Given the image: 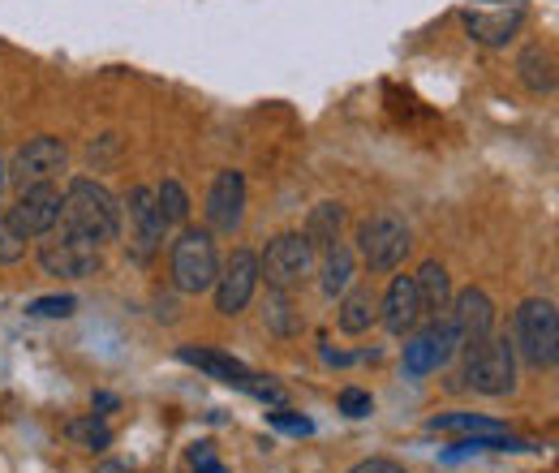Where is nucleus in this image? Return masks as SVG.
Here are the masks:
<instances>
[{
  "label": "nucleus",
  "instance_id": "c85d7f7f",
  "mask_svg": "<svg viewBox=\"0 0 559 473\" xmlns=\"http://www.w3.org/2000/svg\"><path fill=\"white\" fill-rule=\"evenodd\" d=\"M26 259V241L13 233V224L0 215V268H13V263H22Z\"/></svg>",
  "mask_w": 559,
  "mask_h": 473
},
{
  "label": "nucleus",
  "instance_id": "dca6fc26",
  "mask_svg": "<svg viewBox=\"0 0 559 473\" xmlns=\"http://www.w3.org/2000/svg\"><path fill=\"white\" fill-rule=\"evenodd\" d=\"M177 357L186 362V366H194V370H203L207 379H215V383H228V388H237V392H250L254 388V379L259 375H250L237 357H228V353H219V348H194V344H181L177 348Z\"/></svg>",
  "mask_w": 559,
  "mask_h": 473
},
{
  "label": "nucleus",
  "instance_id": "4468645a",
  "mask_svg": "<svg viewBox=\"0 0 559 473\" xmlns=\"http://www.w3.org/2000/svg\"><path fill=\"white\" fill-rule=\"evenodd\" d=\"M448 319L456 328L461 348H474L495 332V301H490L483 288H461L448 306Z\"/></svg>",
  "mask_w": 559,
  "mask_h": 473
},
{
  "label": "nucleus",
  "instance_id": "9b49d317",
  "mask_svg": "<svg viewBox=\"0 0 559 473\" xmlns=\"http://www.w3.org/2000/svg\"><path fill=\"white\" fill-rule=\"evenodd\" d=\"M215 310L219 315H241L254 293H259V255L254 250H233L228 263H219V275H215Z\"/></svg>",
  "mask_w": 559,
  "mask_h": 473
},
{
  "label": "nucleus",
  "instance_id": "20e7f679",
  "mask_svg": "<svg viewBox=\"0 0 559 473\" xmlns=\"http://www.w3.org/2000/svg\"><path fill=\"white\" fill-rule=\"evenodd\" d=\"M461 379H465L469 392L490 397V401L516 392V348H512V340L490 332L483 344L465 348V370H461Z\"/></svg>",
  "mask_w": 559,
  "mask_h": 473
},
{
  "label": "nucleus",
  "instance_id": "72a5a7b5",
  "mask_svg": "<svg viewBox=\"0 0 559 473\" xmlns=\"http://www.w3.org/2000/svg\"><path fill=\"white\" fill-rule=\"evenodd\" d=\"M91 405H95V409H117V397H112V392H95V397H91Z\"/></svg>",
  "mask_w": 559,
  "mask_h": 473
},
{
  "label": "nucleus",
  "instance_id": "412c9836",
  "mask_svg": "<svg viewBox=\"0 0 559 473\" xmlns=\"http://www.w3.org/2000/svg\"><path fill=\"white\" fill-rule=\"evenodd\" d=\"M353 271H357L353 250L345 246V241H332V246L323 250V268H319V284H323V293H328V297H341V293L353 284Z\"/></svg>",
  "mask_w": 559,
  "mask_h": 473
},
{
  "label": "nucleus",
  "instance_id": "c9c22d12",
  "mask_svg": "<svg viewBox=\"0 0 559 473\" xmlns=\"http://www.w3.org/2000/svg\"><path fill=\"white\" fill-rule=\"evenodd\" d=\"M0 181H4V168H0Z\"/></svg>",
  "mask_w": 559,
  "mask_h": 473
},
{
  "label": "nucleus",
  "instance_id": "39448f33",
  "mask_svg": "<svg viewBox=\"0 0 559 473\" xmlns=\"http://www.w3.org/2000/svg\"><path fill=\"white\" fill-rule=\"evenodd\" d=\"M168 271H173L177 293H207L219 275L215 233L211 228H181V237L173 241V255H168Z\"/></svg>",
  "mask_w": 559,
  "mask_h": 473
},
{
  "label": "nucleus",
  "instance_id": "1a4fd4ad",
  "mask_svg": "<svg viewBox=\"0 0 559 473\" xmlns=\"http://www.w3.org/2000/svg\"><path fill=\"white\" fill-rule=\"evenodd\" d=\"M66 168H70V146H66L61 138L39 134L13 151L9 177H13L17 190H26V186H57V177H61Z\"/></svg>",
  "mask_w": 559,
  "mask_h": 473
},
{
  "label": "nucleus",
  "instance_id": "a211bd4d",
  "mask_svg": "<svg viewBox=\"0 0 559 473\" xmlns=\"http://www.w3.org/2000/svg\"><path fill=\"white\" fill-rule=\"evenodd\" d=\"M379 323V293L370 284H349L341 293V310H336V328L345 336H361Z\"/></svg>",
  "mask_w": 559,
  "mask_h": 473
},
{
  "label": "nucleus",
  "instance_id": "6e6552de",
  "mask_svg": "<svg viewBox=\"0 0 559 473\" xmlns=\"http://www.w3.org/2000/svg\"><path fill=\"white\" fill-rule=\"evenodd\" d=\"M121 224H126V250L134 263H151L159 250H164V215L155 206V190L151 186H134L126 194V206H121Z\"/></svg>",
  "mask_w": 559,
  "mask_h": 473
},
{
  "label": "nucleus",
  "instance_id": "7ed1b4c3",
  "mask_svg": "<svg viewBox=\"0 0 559 473\" xmlns=\"http://www.w3.org/2000/svg\"><path fill=\"white\" fill-rule=\"evenodd\" d=\"M409 250H414V233H409V220L401 211L383 206V211H374L357 224V255L374 275L396 271Z\"/></svg>",
  "mask_w": 559,
  "mask_h": 473
},
{
  "label": "nucleus",
  "instance_id": "393cba45",
  "mask_svg": "<svg viewBox=\"0 0 559 473\" xmlns=\"http://www.w3.org/2000/svg\"><path fill=\"white\" fill-rule=\"evenodd\" d=\"M474 452H530V444H521V439H512L503 430L499 435H469L456 448H448L443 461H461V457H474Z\"/></svg>",
  "mask_w": 559,
  "mask_h": 473
},
{
  "label": "nucleus",
  "instance_id": "bb28decb",
  "mask_svg": "<svg viewBox=\"0 0 559 473\" xmlns=\"http://www.w3.org/2000/svg\"><path fill=\"white\" fill-rule=\"evenodd\" d=\"M263 323H267L276 336H293V332L301 328V319H297V315H293V306H288V293L267 288V301H263Z\"/></svg>",
  "mask_w": 559,
  "mask_h": 473
},
{
  "label": "nucleus",
  "instance_id": "c756f323",
  "mask_svg": "<svg viewBox=\"0 0 559 473\" xmlns=\"http://www.w3.org/2000/svg\"><path fill=\"white\" fill-rule=\"evenodd\" d=\"M370 409H374L370 392H361V388H345V392H341V413H345V417H366Z\"/></svg>",
  "mask_w": 559,
  "mask_h": 473
},
{
  "label": "nucleus",
  "instance_id": "aec40b11",
  "mask_svg": "<svg viewBox=\"0 0 559 473\" xmlns=\"http://www.w3.org/2000/svg\"><path fill=\"white\" fill-rule=\"evenodd\" d=\"M516 78H521V86H525L530 95H551V91H556V57H551L543 44L525 48V52L516 57Z\"/></svg>",
  "mask_w": 559,
  "mask_h": 473
},
{
  "label": "nucleus",
  "instance_id": "4be33fe9",
  "mask_svg": "<svg viewBox=\"0 0 559 473\" xmlns=\"http://www.w3.org/2000/svg\"><path fill=\"white\" fill-rule=\"evenodd\" d=\"M345 220H349V211L345 203H319L310 211V220H306V241L314 246V250H328L332 241H341V228H345Z\"/></svg>",
  "mask_w": 559,
  "mask_h": 473
},
{
  "label": "nucleus",
  "instance_id": "f8f14e48",
  "mask_svg": "<svg viewBox=\"0 0 559 473\" xmlns=\"http://www.w3.org/2000/svg\"><path fill=\"white\" fill-rule=\"evenodd\" d=\"M456 348H461L456 328H452V319L443 315V319H435L430 328H421V332L409 336V344H405V375H409V379H421V375L448 366Z\"/></svg>",
  "mask_w": 559,
  "mask_h": 473
},
{
  "label": "nucleus",
  "instance_id": "423d86ee",
  "mask_svg": "<svg viewBox=\"0 0 559 473\" xmlns=\"http://www.w3.org/2000/svg\"><path fill=\"white\" fill-rule=\"evenodd\" d=\"M44 275H57V280H91L95 271L104 268V246L86 241L82 233H70L66 224H57L48 237H39V250H35Z\"/></svg>",
  "mask_w": 559,
  "mask_h": 473
},
{
  "label": "nucleus",
  "instance_id": "9d476101",
  "mask_svg": "<svg viewBox=\"0 0 559 473\" xmlns=\"http://www.w3.org/2000/svg\"><path fill=\"white\" fill-rule=\"evenodd\" d=\"M4 220L13 224V233L22 241L48 237L61 224V190L57 186H26V190H17V199L4 211Z\"/></svg>",
  "mask_w": 559,
  "mask_h": 473
},
{
  "label": "nucleus",
  "instance_id": "cd10ccee",
  "mask_svg": "<svg viewBox=\"0 0 559 473\" xmlns=\"http://www.w3.org/2000/svg\"><path fill=\"white\" fill-rule=\"evenodd\" d=\"M73 310H78V297H70V293H57V297H35V301L26 306V315H31V319H70Z\"/></svg>",
  "mask_w": 559,
  "mask_h": 473
},
{
  "label": "nucleus",
  "instance_id": "2eb2a0df",
  "mask_svg": "<svg viewBox=\"0 0 559 473\" xmlns=\"http://www.w3.org/2000/svg\"><path fill=\"white\" fill-rule=\"evenodd\" d=\"M421 319V301L418 288H414V275H396L388 284V293L379 297V323L392 332V336H409Z\"/></svg>",
  "mask_w": 559,
  "mask_h": 473
},
{
  "label": "nucleus",
  "instance_id": "f03ea898",
  "mask_svg": "<svg viewBox=\"0 0 559 473\" xmlns=\"http://www.w3.org/2000/svg\"><path fill=\"white\" fill-rule=\"evenodd\" d=\"M512 348L534 370H556L559 362V310L551 297H530L512 315Z\"/></svg>",
  "mask_w": 559,
  "mask_h": 473
},
{
  "label": "nucleus",
  "instance_id": "5701e85b",
  "mask_svg": "<svg viewBox=\"0 0 559 473\" xmlns=\"http://www.w3.org/2000/svg\"><path fill=\"white\" fill-rule=\"evenodd\" d=\"M66 439L82 452H108L112 448V426L99 413H78L66 422Z\"/></svg>",
  "mask_w": 559,
  "mask_h": 473
},
{
  "label": "nucleus",
  "instance_id": "f704fd0d",
  "mask_svg": "<svg viewBox=\"0 0 559 473\" xmlns=\"http://www.w3.org/2000/svg\"><path fill=\"white\" fill-rule=\"evenodd\" d=\"M99 473H130V470H126V465H104Z\"/></svg>",
  "mask_w": 559,
  "mask_h": 473
},
{
  "label": "nucleus",
  "instance_id": "6ab92c4d",
  "mask_svg": "<svg viewBox=\"0 0 559 473\" xmlns=\"http://www.w3.org/2000/svg\"><path fill=\"white\" fill-rule=\"evenodd\" d=\"M414 288H418V301H421V315L430 319H443L448 306H452V280H448V268L439 259H426L414 275Z\"/></svg>",
  "mask_w": 559,
  "mask_h": 473
},
{
  "label": "nucleus",
  "instance_id": "473e14b6",
  "mask_svg": "<svg viewBox=\"0 0 559 473\" xmlns=\"http://www.w3.org/2000/svg\"><path fill=\"white\" fill-rule=\"evenodd\" d=\"M349 473H405V465L392 457H370V461H357Z\"/></svg>",
  "mask_w": 559,
  "mask_h": 473
},
{
  "label": "nucleus",
  "instance_id": "2f4dec72",
  "mask_svg": "<svg viewBox=\"0 0 559 473\" xmlns=\"http://www.w3.org/2000/svg\"><path fill=\"white\" fill-rule=\"evenodd\" d=\"M190 465L199 473H228L215 461V448H211V444H194V448H190Z\"/></svg>",
  "mask_w": 559,
  "mask_h": 473
},
{
  "label": "nucleus",
  "instance_id": "a878e982",
  "mask_svg": "<svg viewBox=\"0 0 559 473\" xmlns=\"http://www.w3.org/2000/svg\"><path fill=\"white\" fill-rule=\"evenodd\" d=\"M155 206H159V215H164V224H168V228L190 220V194H186V186H181V181H173V177L155 186Z\"/></svg>",
  "mask_w": 559,
  "mask_h": 473
},
{
  "label": "nucleus",
  "instance_id": "ddd939ff",
  "mask_svg": "<svg viewBox=\"0 0 559 473\" xmlns=\"http://www.w3.org/2000/svg\"><path fill=\"white\" fill-rule=\"evenodd\" d=\"M207 228L211 233H237L246 220V177L237 168H219L207 190Z\"/></svg>",
  "mask_w": 559,
  "mask_h": 473
},
{
  "label": "nucleus",
  "instance_id": "f3484780",
  "mask_svg": "<svg viewBox=\"0 0 559 473\" xmlns=\"http://www.w3.org/2000/svg\"><path fill=\"white\" fill-rule=\"evenodd\" d=\"M525 26V9L512 4V9H499V13H465V31L469 39H478L483 48H508Z\"/></svg>",
  "mask_w": 559,
  "mask_h": 473
},
{
  "label": "nucleus",
  "instance_id": "f257e3e1",
  "mask_svg": "<svg viewBox=\"0 0 559 473\" xmlns=\"http://www.w3.org/2000/svg\"><path fill=\"white\" fill-rule=\"evenodd\" d=\"M61 224L70 233H82L95 246H108L121 237V203L112 199L108 186L91 177H73L61 194Z\"/></svg>",
  "mask_w": 559,
  "mask_h": 473
},
{
  "label": "nucleus",
  "instance_id": "7c9ffc66",
  "mask_svg": "<svg viewBox=\"0 0 559 473\" xmlns=\"http://www.w3.org/2000/svg\"><path fill=\"white\" fill-rule=\"evenodd\" d=\"M267 422L280 426V430H288V435H310V430H314V422H310V417H297V413H288V409L267 413Z\"/></svg>",
  "mask_w": 559,
  "mask_h": 473
},
{
  "label": "nucleus",
  "instance_id": "b1692460",
  "mask_svg": "<svg viewBox=\"0 0 559 473\" xmlns=\"http://www.w3.org/2000/svg\"><path fill=\"white\" fill-rule=\"evenodd\" d=\"M426 430H452V435H499L503 426L487 413H435Z\"/></svg>",
  "mask_w": 559,
  "mask_h": 473
},
{
  "label": "nucleus",
  "instance_id": "0eeeda50",
  "mask_svg": "<svg viewBox=\"0 0 559 473\" xmlns=\"http://www.w3.org/2000/svg\"><path fill=\"white\" fill-rule=\"evenodd\" d=\"M314 246L306 241V233H280L267 241V250L259 255V280H267V288L293 293L310 280L314 271Z\"/></svg>",
  "mask_w": 559,
  "mask_h": 473
}]
</instances>
